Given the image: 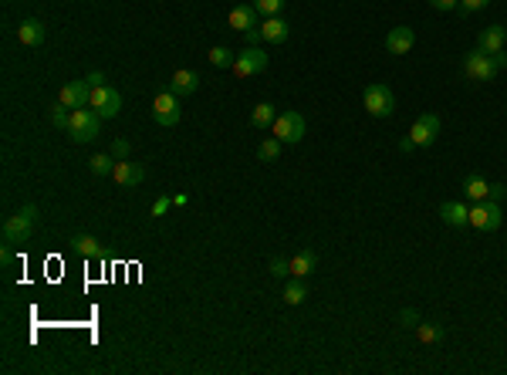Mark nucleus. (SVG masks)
Returning a JSON list of instances; mask_svg holds the SVG:
<instances>
[{
	"label": "nucleus",
	"mask_w": 507,
	"mask_h": 375,
	"mask_svg": "<svg viewBox=\"0 0 507 375\" xmlns=\"http://www.w3.org/2000/svg\"><path fill=\"white\" fill-rule=\"evenodd\" d=\"M304 298H308V284H304V277H291L285 287V301L291 304V308H298V304H304Z\"/></svg>",
	"instance_id": "b1692460"
},
{
	"label": "nucleus",
	"mask_w": 507,
	"mask_h": 375,
	"mask_svg": "<svg viewBox=\"0 0 507 375\" xmlns=\"http://www.w3.org/2000/svg\"><path fill=\"white\" fill-rule=\"evenodd\" d=\"M244 41H247V44H260V27H250L247 34H244Z\"/></svg>",
	"instance_id": "ea45409f"
},
{
	"label": "nucleus",
	"mask_w": 507,
	"mask_h": 375,
	"mask_svg": "<svg viewBox=\"0 0 507 375\" xmlns=\"http://www.w3.org/2000/svg\"><path fill=\"white\" fill-rule=\"evenodd\" d=\"M497 71H501V68L494 65V54L481 51V48L467 51V58H464V75H467L470 81H494Z\"/></svg>",
	"instance_id": "39448f33"
},
{
	"label": "nucleus",
	"mask_w": 507,
	"mask_h": 375,
	"mask_svg": "<svg viewBox=\"0 0 507 375\" xmlns=\"http://www.w3.org/2000/svg\"><path fill=\"white\" fill-rule=\"evenodd\" d=\"M440 220L446 227H470V207L460 200H446L440 207Z\"/></svg>",
	"instance_id": "a211bd4d"
},
{
	"label": "nucleus",
	"mask_w": 507,
	"mask_h": 375,
	"mask_svg": "<svg viewBox=\"0 0 507 375\" xmlns=\"http://www.w3.org/2000/svg\"><path fill=\"white\" fill-rule=\"evenodd\" d=\"M416 338L423 341V345H440V341H443V324H436V322H419V324H416Z\"/></svg>",
	"instance_id": "393cba45"
},
{
	"label": "nucleus",
	"mask_w": 507,
	"mask_h": 375,
	"mask_svg": "<svg viewBox=\"0 0 507 375\" xmlns=\"http://www.w3.org/2000/svg\"><path fill=\"white\" fill-rule=\"evenodd\" d=\"M504 196H507V186H504V183H491V200H497V203H501Z\"/></svg>",
	"instance_id": "e433bc0d"
},
{
	"label": "nucleus",
	"mask_w": 507,
	"mask_h": 375,
	"mask_svg": "<svg viewBox=\"0 0 507 375\" xmlns=\"http://www.w3.org/2000/svg\"><path fill=\"white\" fill-rule=\"evenodd\" d=\"M34 223H38V207H34V203H27V207H21L14 217L4 220V230H0L4 244L7 247L27 244V240H31V233H34Z\"/></svg>",
	"instance_id": "f03ea898"
},
{
	"label": "nucleus",
	"mask_w": 507,
	"mask_h": 375,
	"mask_svg": "<svg viewBox=\"0 0 507 375\" xmlns=\"http://www.w3.org/2000/svg\"><path fill=\"white\" fill-rule=\"evenodd\" d=\"M314 271H318V254L312 247H301L298 254L291 257V277H308Z\"/></svg>",
	"instance_id": "6ab92c4d"
},
{
	"label": "nucleus",
	"mask_w": 507,
	"mask_h": 375,
	"mask_svg": "<svg viewBox=\"0 0 507 375\" xmlns=\"http://www.w3.org/2000/svg\"><path fill=\"white\" fill-rule=\"evenodd\" d=\"M98 129H102V115L95 108H71V118H68V139L75 145H85V143H95L98 139Z\"/></svg>",
	"instance_id": "f257e3e1"
},
{
	"label": "nucleus",
	"mask_w": 507,
	"mask_h": 375,
	"mask_svg": "<svg viewBox=\"0 0 507 375\" xmlns=\"http://www.w3.org/2000/svg\"><path fill=\"white\" fill-rule=\"evenodd\" d=\"M108 153L116 155V163H118V159H129V153H132L129 139H116V143H112V149H108Z\"/></svg>",
	"instance_id": "473e14b6"
},
{
	"label": "nucleus",
	"mask_w": 507,
	"mask_h": 375,
	"mask_svg": "<svg viewBox=\"0 0 507 375\" xmlns=\"http://www.w3.org/2000/svg\"><path fill=\"white\" fill-rule=\"evenodd\" d=\"M291 38V24L285 17H264L260 21V41L264 44H285Z\"/></svg>",
	"instance_id": "4468645a"
},
{
	"label": "nucleus",
	"mask_w": 507,
	"mask_h": 375,
	"mask_svg": "<svg viewBox=\"0 0 507 375\" xmlns=\"http://www.w3.org/2000/svg\"><path fill=\"white\" fill-rule=\"evenodd\" d=\"M281 145H285V143H281V139H274V135H271V139H264V143L257 145V159H260V163H274V159L281 155Z\"/></svg>",
	"instance_id": "cd10ccee"
},
{
	"label": "nucleus",
	"mask_w": 507,
	"mask_h": 375,
	"mask_svg": "<svg viewBox=\"0 0 507 375\" xmlns=\"http://www.w3.org/2000/svg\"><path fill=\"white\" fill-rule=\"evenodd\" d=\"M58 102L68 105V108H85L91 102V85L81 78V81H68L65 88L58 91Z\"/></svg>",
	"instance_id": "9b49d317"
},
{
	"label": "nucleus",
	"mask_w": 507,
	"mask_h": 375,
	"mask_svg": "<svg viewBox=\"0 0 507 375\" xmlns=\"http://www.w3.org/2000/svg\"><path fill=\"white\" fill-rule=\"evenodd\" d=\"M88 169L95 173V176H112L116 173V155L112 153H98L88 159Z\"/></svg>",
	"instance_id": "a878e982"
},
{
	"label": "nucleus",
	"mask_w": 507,
	"mask_h": 375,
	"mask_svg": "<svg viewBox=\"0 0 507 375\" xmlns=\"http://www.w3.org/2000/svg\"><path fill=\"white\" fill-rule=\"evenodd\" d=\"M254 7L260 11V17H277L285 11V0H254Z\"/></svg>",
	"instance_id": "c756f323"
},
{
	"label": "nucleus",
	"mask_w": 507,
	"mask_h": 375,
	"mask_svg": "<svg viewBox=\"0 0 507 375\" xmlns=\"http://www.w3.org/2000/svg\"><path fill=\"white\" fill-rule=\"evenodd\" d=\"M85 81H88L91 88H98V85H105V75H102V71H88V75H85Z\"/></svg>",
	"instance_id": "4c0bfd02"
},
{
	"label": "nucleus",
	"mask_w": 507,
	"mask_h": 375,
	"mask_svg": "<svg viewBox=\"0 0 507 375\" xmlns=\"http://www.w3.org/2000/svg\"><path fill=\"white\" fill-rule=\"evenodd\" d=\"M429 7H433V11H456V7H460V0H429Z\"/></svg>",
	"instance_id": "f704fd0d"
},
{
	"label": "nucleus",
	"mask_w": 507,
	"mask_h": 375,
	"mask_svg": "<svg viewBox=\"0 0 507 375\" xmlns=\"http://www.w3.org/2000/svg\"><path fill=\"white\" fill-rule=\"evenodd\" d=\"M413 44H416V31L413 27H392L389 34H386V51L389 54H406V51H413Z\"/></svg>",
	"instance_id": "2eb2a0df"
},
{
	"label": "nucleus",
	"mask_w": 507,
	"mask_h": 375,
	"mask_svg": "<svg viewBox=\"0 0 507 375\" xmlns=\"http://www.w3.org/2000/svg\"><path fill=\"white\" fill-rule=\"evenodd\" d=\"M271 65V58L264 54V48H257V44H247L244 51H237V58H234V75L237 78H254V75H260L264 68Z\"/></svg>",
	"instance_id": "423d86ee"
},
{
	"label": "nucleus",
	"mask_w": 507,
	"mask_h": 375,
	"mask_svg": "<svg viewBox=\"0 0 507 375\" xmlns=\"http://www.w3.org/2000/svg\"><path fill=\"white\" fill-rule=\"evenodd\" d=\"M234 58L237 54L227 48V44H217V48H210V65L213 68H230L234 65Z\"/></svg>",
	"instance_id": "bb28decb"
},
{
	"label": "nucleus",
	"mask_w": 507,
	"mask_h": 375,
	"mask_svg": "<svg viewBox=\"0 0 507 375\" xmlns=\"http://www.w3.org/2000/svg\"><path fill=\"white\" fill-rule=\"evenodd\" d=\"M71 247L78 250L81 257H91V260H102V244L91 237V233H75L71 237Z\"/></svg>",
	"instance_id": "4be33fe9"
},
{
	"label": "nucleus",
	"mask_w": 507,
	"mask_h": 375,
	"mask_svg": "<svg viewBox=\"0 0 507 375\" xmlns=\"http://www.w3.org/2000/svg\"><path fill=\"white\" fill-rule=\"evenodd\" d=\"M169 207H173V200H169V196H159L156 203H153V217H166Z\"/></svg>",
	"instance_id": "c9c22d12"
},
{
	"label": "nucleus",
	"mask_w": 507,
	"mask_h": 375,
	"mask_svg": "<svg viewBox=\"0 0 507 375\" xmlns=\"http://www.w3.org/2000/svg\"><path fill=\"white\" fill-rule=\"evenodd\" d=\"M487 4H491V0H460V7H456V11H460V14H464V17H467V14H477V11H483Z\"/></svg>",
	"instance_id": "2f4dec72"
},
{
	"label": "nucleus",
	"mask_w": 507,
	"mask_h": 375,
	"mask_svg": "<svg viewBox=\"0 0 507 375\" xmlns=\"http://www.w3.org/2000/svg\"><path fill=\"white\" fill-rule=\"evenodd\" d=\"M501 223H504V213H501V203H497V200H481V203L470 207V227L491 233V230H497Z\"/></svg>",
	"instance_id": "0eeeda50"
},
{
	"label": "nucleus",
	"mask_w": 507,
	"mask_h": 375,
	"mask_svg": "<svg viewBox=\"0 0 507 375\" xmlns=\"http://www.w3.org/2000/svg\"><path fill=\"white\" fill-rule=\"evenodd\" d=\"M44 38H48V27L41 24L38 17H27V21H21V27H17V41H21L24 48H41Z\"/></svg>",
	"instance_id": "f3484780"
},
{
	"label": "nucleus",
	"mask_w": 507,
	"mask_h": 375,
	"mask_svg": "<svg viewBox=\"0 0 507 375\" xmlns=\"http://www.w3.org/2000/svg\"><path fill=\"white\" fill-rule=\"evenodd\" d=\"M227 24L234 27V31H240V34H247L250 27H260V11L254 4H237L234 11H230V17H227Z\"/></svg>",
	"instance_id": "f8f14e48"
},
{
	"label": "nucleus",
	"mask_w": 507,
	"mask_h": 375,
	"mask_svg": "<svg viewBox=\"0 0 507 375\" xmlns=\"http://www.w3.org/2000/svg\"><path fill=\"white\" fill-rule=\"evenodd\" d=\"M271 135L274 139H281L285 145H298L301 139H304V118H301V112H277V118H274L271 125Z\"/></svg>",
	"instance_id": "20e7f679"
},
{
	"label": "nucleus",
	"mask_w": 507,
	"mask_h": 375,
	"mask_svg": "<svg viewBox=\"0 0 507 375\" xmlns=\"http://www.w3.org/2000/svg\"><path fill=\"white\" fill-rule=\"evenodd\" d=\"M145 176V169L139 163H132V159H118L116 163V173H112V180L122 186V190H132V186H139Z\"/></svg>",
	"instance_id": "dca6fc26"
},
{
	"label": "nucleus",
	"mask_w": 507,
	"mask_h": 375,
	"mask_svg": "<svg viewBox=\"0 0 507 375\" xmlns=\"http://www.w3.org/2000/svg\"><path fill=\"white\" fill-rule=\"evenodd\" d=\"M419 322H423V318H419L413 308H403V311H399V324H406V328H416Z\"/></svg>",
	"instance_id": "72a5a7b5"
},
{
	"label": "nucleus",
	"mask_w": 507,
	"mask_h": 375,
	"mask_svg": "<svg viewBox=\"0 0 507 375\" xmlns=\"http://www.w3.org/2000/svg\"><path fill=\"white\" fill-rule=\"evenodd\" d=\"M173 203H176V207H186V203H190V196H186V193H176V196H173Z\"/></svg>",
	"instance_id": "a19ab883"
},
{
	"label": "nucleus",
	"mask_w": 507,
	"mask_h": 375,
	"mask_svg": "<svg viewBox=\"0 0 507 375\" xmlns=\"http://www.w3.org/2000/svg\"><path fill=\"white\" fill-rule=\"evenodd\" d=\"M68 118H71V108L61 102H54L51 105V125L54 129H68Z\"/></svg>",
	"instance_id": "c85d7f7f"
},
{
	"label": "nucleus",
	"mask_w": 507,
	"mask_h": 375,
	"mask_svg": "<svg viewBox=\"0 0 507 375\" xmlns=\"http://www.w3.org/2000/svg\"><path fill=\"white\" fill-rule=\"evenodd\" d=\"M362 102H365V112L372 118H389L396 112V91L389 85H382V81H372L362 91Z\"/></svg>",
	"instance_id": "7ed1b4c3"
},
{
	"label": "nucleus",
	"mask_w": 507,
	"mask_h": 375,
	"mask_svg": "<svg viewBox=\"0 0 507 375\" xmlns=\"http://www.w3.org/2000/svg\"><path fill=\"white\" fill-rule=\"evenodd\" d=\"M196 88H200V75L190 71V68H180L169 78V91H176V95H193Z\"/></svg>",
	"instance_id": "aec40b11"
},
{
	"label": "nucleus",
	"mask_w": 507,
	"mask_h": 375,
	"mask_svg": "<svg viewBox=\"0 0 507 375\" xmlns=\"http://www.w3.org/2000/svg\"><path fill=\"white\" fill-rule=\"evenodd\" d=\"M153 118H156V125H166V129H173V125L183 118L180 95H176V91H159L156 98H153Z\"/></svg>",
	"instance_id": "6e6552de"
},
{
	"label": "nucleus",
	"mask_w": 507,
	"mask_h": 375,
	"mask_svg": "<svg viewBox=\"0 0 507 375\" xmlns=\"http://www.w3.org/2000/svg\"><path fill=\"white\" fill-rule=\"evenodd\" d=\"M406 135L416 143V149H419V145H423V149H426V145H433V143H436V135H440V115L423 112V115H419L416 122L409 125V132H406Z\"/></svg>",
	"instance_id": "1a4fd4ad"
},
{
	"label": "nucleus",
	"mask_w": 507,
	"mask_h": 375,
	"mask_svg": "<svg viewBox=\"0 0 507 375\" xmlns=\"http://www.w3.org/2000/svg\"><path fill=\"white\" fill-rule=\"evenodd\" d=\"M274 118H277V108H274L271 102H260V105H254V115H250V125H254V129H271V125H274Z\"/></svg>",
	"instance_id": "5701e85b"
},
{
	"label": "nucleus",
	"mask_w": 507,
	"mask_h": 375,
	"mask_svg": "<svg viewBox=\"0 0 507 375\" xmlns=\"http://www.w3.org/2000/svg\"><path fill=\"white\" fill-rule=\"evenodd\" d=\"M464 193H467V200H473V203L491 200V183L483 180V176H477V173H470L467 180H464Z\"/></svg>",
	"instance_id": "412c9836"
},
{
	"label": "nucleus",
	"mask_w": 507,
	"mask_h": 375,
	"mask_svg": "<svg viewBox=\"0 0 507 375\" xmlns=\"http://www.w3.org/2000/svg\"><path fill=\"white\" fill-rule=\"evenodd\" d=\"M413 149H416V143L409 135H399V153H413Z\"/></svg>",
	"instance_id": "58836bf2"
},
{
	"label": "nucleus",
	"mask_w": 507,
	"mask_h": 375,
	"mask_svg": "<svg viewBox=\"0 0 507 375\" xmlns=\"http://www.w3.org/2000/svg\"><path fill=\"white\" fill-rule=\"evenodd\" d=\"M477 48L487 54H501L507 48V27L504 24H491L483 27L481 34H477Z\"/></svg>",
	"instance_id": "ddd939ff"
},
{
	"label": "nucleus",
	"mask_w": 507,
	"mask_h": 375,
	"mask_svg": "<svg viewBox=\"0 0 507 375\" xmlns=\"http://www.w3.org/2000/svg\"><path fill=\"white\" fill-rule=\"evenodd\" d=\"M88 105L102 118H116L118 108H122V95H118L116 88H108V85H98V88H91V102Z\"/></svg>",
	"instance_id": "9d476101"
},
{
	"label": "nucleus",
	"mask_w": 507,
	"mask_h": 375,
	"mask_svg": "<svg viewBox=\"0 0 507 375\" xmlns=\"http://www.w3.org/2000/svg\"><path fill=\"white\" fill-rule=\"evenodd\" d=\"M271 274H274V277H291V260H287V257H274L271 260Z\"/></svg>",
	"instance_id": "7c9ffc66"
}]
</instances>
